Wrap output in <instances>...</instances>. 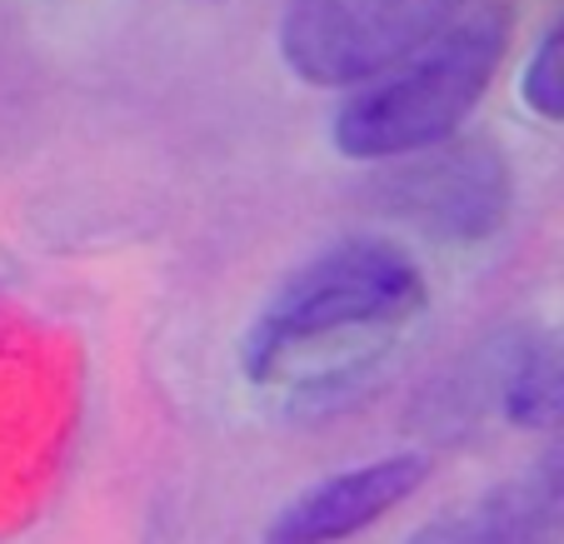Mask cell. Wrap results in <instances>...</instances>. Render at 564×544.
<instances>
[{"label": "cell", "instance_id": "6da1fadb", "mask_svg": "<svg viewBox=\"0 0 564 544\" xmlns=\"http://www.w3.org/2000/svg\"><path fill=\"white\" fill-rule=\"evenodd\" d=\"M510 51V11L490 0L469 11L455 31L360 86L330 120L345 161H415L465 130Z\"/></svg>", "mask_w": 564, "mask_h": 544}, {"label": "cell", "instance_id": "7a4b0ae2", "mask_svg": "<svg viewBox=\"0 0 564 544\" xmlns=\"http://www.w3.org/2000/svg\"><path fill=\"white\" fill-rule=\"evenodd\" d=\"M430 285L420 265L390 240H340L295 270L240 340V370L250 384H270L305 360L315 345L355 330H390L420 315Z\"/></svg>", "mask_w": 564, "mask_h": 544}, {"label": "cell", "instance_id": "3957f363", "mask_svg": "<svg viewBox=\"0 0 564 544\" xmlns=\"http://www.w3.org/2000/svg\"><path fill=\"white\" fill-rule=\"evenodd\" d=\"M469 0H285L280 61L315 90H360L465 21Z\"/></svg>", "mask_w": 564, "mask_h": 544}, {"label": "cell", "instance_id": "277c9868", "mask_svg": "<svg viewBox=\"0 0 564 544\" xmlns=\"http://www.w3.org/2000/svg\"><path fill=\"white\" fill-rule=\"evenodd\" d=\"M510 165L485 140H449L384 175V210L449 246L495 236L510 215Z\"/></svg>", "mask_w": 564, "mask_h": 544}, {"label": "cell", "instance_id": "5b68a950", "mask_svg": "<svg viewBox=\"0 0 564 544\" xmlns=\"http://www.w3.org/2000/svg\"><path fill=\"white\" fill-rule=\"evenodd\" d=\"M425 480H430V459L420 449L380 455L370 465H355V470H340L330 480L300 490L265 524L260 544H340L350 534L380 524L390 510H400Z\"/></svg>", "mask_w": 564, "mask_h": 544}, {"label": "cell", "instance_id": "8992f818", "mask_svg": "<svg viewBox=\"0 0 564 544\" xmlns=\"http://www.w3.org/2000/svg\"><path fill=\"white\" fill-rule=\"evenodd\" d=\"M405 544H564V445L524 475L425 520Z\"/></svg>", "mask_w": 564, "mask_h": 544}, {"label": "cell", "instance_id": "52a82bcc", "mask_svg": "<svg viewBox=\"0 0 564 544\" xmlns=\"http://www.w3.org/2000/svg\"><path fill=\"white\" fill-rule=\"evenodd\" d=\"M505 410H510L514 425H530V429L564 425V335L554 345H540V350L514 370Z\"/></svg>", "mask_w": 564, "mask_h": 544}, {"label": "cell", "instance_id": "ba28073f", "mask_svg": "<svg viewBox=\"0 0 564 544\" xmlns=\"http://www.w3.org/2000/svg\"><path fill=\"white\" fill-rule=\"evenodd\" d=\"M524 106L550 126H564V15L540 35V45L524 61V80H520Z\"/></svg>", "mask_w": 564, "mask_h": 544}]
</instances>
